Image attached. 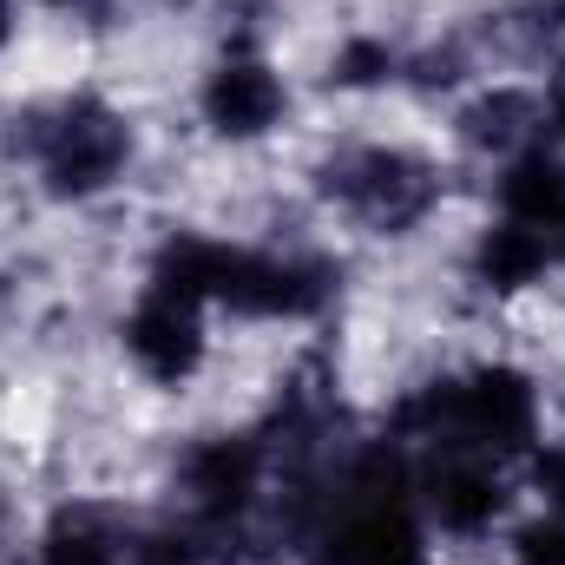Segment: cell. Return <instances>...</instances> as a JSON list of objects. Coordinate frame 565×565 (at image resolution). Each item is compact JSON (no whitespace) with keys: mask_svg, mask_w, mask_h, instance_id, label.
Returning a JSON list of instances; mask_svg holds the SVG:
<instances>
[{"mask_svg":"<svg viewBox=\"0 0 565 565\" xmlns=\"http://www.w3.org/2000/svg\"><path fill=\"white\" fill-rule=\"evenodd\" d=\"M126 342H132V355H139L145 375H158V382H178V375H191L198 369V349H204V335H198V302H184V296H145L139 316L126 322Z\"/></svg>","mask_w":565,"mask_h":565,"instance_id":"1","label":"cell"},{"mask_svg":"<svg viewBox=\"0 0 565 565\" xmlns=\"http://www.w3.org/2000/svg\"><path fill=\"white\" fill-rule=\"evenodd\" d=\"M204 113L217 132L231 139H250V132H270L282 113V86L264 73V66H224L204 93Z\"/></svg>","mask_w":565,"mask_h":565,"instance_id":"2","label":"cell"},{"mask_svg":"<svg viewBox=\"0 0 565 565\" xmlns=\"http://www.w3.org/2000/svg\"><path fill=\"white\" fill-rule=\"evenodd\" d=\"M533 388H526V375H513V369H493V375H480L473 388H460V427H473L480 440H526L533 434Z\"/></svg>","mask_w":565,"mask_h":565,"instance_id":"3","label":"cell"},{"mask_svg":"<svg viewBox=\"0 0 565 565\" xmlns=\"http://www.w3.org/2000/svg\"><path fill=\"white\" fill-rule=\"evenodd\" d=\"M119 126H106V119H73L60 139H53V158H46V171L66 184V191H93V184H106L113 171H119Z\"/></svg>","mask_w":565,"mask_h":565,"instance_id":"4","label":"cell"},{"mask_svg":"<svg viewBox=\"0 0 565 565\" xmlns=\"http://www.w3.org/2000/svg\"><path fill=\"white\" fill-rule=\"evenodd\" d=\"M500 191H507L513 224L546 231V224H559V217H565V171L553 164V158H526V164H513Z\"/></svg>","mask_w":565,"mask_h":565,"instance_id":"5","label":"cell"},{"mask_svg":"<svg viewBox=\"0 0 565 565\" xmlns=\"http://www.w3.org/2000/svg\"><path fill=\"white\" fill-rule=\"evenodd\" d=\"M250 480H257V460H250V447H237V440H211V447L191 460V493H198L204 507H237V500L250 493Z\"/></svg>","mask_w":565,"mask_h":565,"instance_id":"6","label":"cell"},{"mask_svg":"<svg viewBox=\"0 0 565 565\" xmlns=\"http://www.w3.org/2000/svg\"><path fill=\"white\" fill-rule=\"evenodd\" d=\"M434 513H440V526H454V533H480V526H493V513H500V487H493V473L454 467V473L434 487Z\"/></svg>","mask_w":565,"mask_h":565,"instance_id":"7","label":"cell"},{"mask_svg":"<svg viewBox=\"0 0 565 565\" xmlns=\"http://www.w3.org/2000/svg\"><path fill=\"white\" fill-rule=\"evenodd\" d=\"M480 264H487V277H493V282L520 289V282H533L540 270H546V244H540V231H533V224H500V231L487 237Z\"/></svg>","mask_w":565,"mask_h":565,"instance_id":"8","label":"cell"},{"mask_svg":"<svg viewBox=\"0 0 565 565\" xmlns=\"http://www.w3.org/2000/svg\"><path fill=\"white\" fill-rule=\"evenodd\" d=\"M7 20H13V13H7V0H0V40H7Z\"/></svg>","mask_w":565,"mask_h":565,"instance_id":"9","label":"cell"},{"mask_svg":"<svg viewBox=\"0 0 565 565\" xmlns=\"http://www.w3.org/2000/svg\"><path fill=\"white\" fill-rule=\"evenodd\" d=\"M60 7H66V0H60Z\"/></svg>","mask_w":565,"mask_h":565,"instance_id":"10","label":"cell"}]
</instances>
